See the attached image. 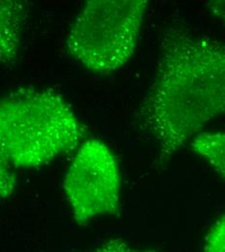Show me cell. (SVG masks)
Returning <instances> with one entry per match:
<instances>
[{"label":"cell","instance_id":"obj_1","mask_svg":"<svg viewBox=\"0 0 225 252\" xmlns=\"http://www.w3.org/2000/svg\"><path fill=\"white\" fill-rule=\"evenodd\" d=\"M225 114V43L170 28L154 83L136 114L157 147L156 168L165 169L193 135Z\"/></svg>","mask_w":225,"mask_h":252},{"label":"cell","instance_id":"obj_2","mask_svg":"<svg viewBox=\"0 0 225 252\" xmlns=\"http://www.w3.org/2000/svg\"><path fill=\"white\" fill-rule=\"evenodd\" d=\"M87 128L62 95L20 89L0 103V155L15 168H34L75 149Z\"/></svg>","mask_w":225,"mask_h":252},{"label":"cell","instance_id":"obj_3","mask_svg":"<svg viewBox=\"0 0 225 252\" xmlns=\"http://www.w3.org/2000/svg\"><path fill=\"white\" fill-rule=\"evenodd\" d=\"M147 0H90L66 39L69 55L93 73L107 75L129 62L136 48Z\"/></svg>","mask_w":225,"mask_h":252},{"label":"cell","instance_id":"obj_4","mask_svg":"<svg viewBox=\"0 0 225 252\" xmlns=\"http://www.w3.org/2000/svg\"><path fill=\"white\" fill-rule=\"evenodd\" d=\"M64 191L79 224L118 213L120 169L104 143L93 139L80 147L67 171Z\"/></svg>","mask_w":225,"mask_h":252},{"label":"cell","instance_id":"obj_5","mask_svg":"<svg viewBox=\"0 0 225 252\" xmlns=\"http://www.w3.org/2000/svg\"><path fill=\"white\" fill-rule=\"evenodd\" d=\"M0 17V58L2 64L9 65L18 57L27 5L23 1L1 0Z\"/></svg>","mask_w":225,"mask_h":252},{"label":"cell","instance_id":"obj_6","mask_svg":"<svg viewBox=\"0 0 225 252\" xmlns=\"http://www.w3.org/2000/svg\"><path fill=\"white\" fill-rule=\"evenodd\" d=\"M192 149L225 179V132L200 134L193 139Z\"/></svg>","mask_w":225,"mask_h":252},{"label":"cell","instance_id":"obj_7","mask_svg":"<svg viewBox=\"0 0 225 252\" xmlns=\"http://www.w3.org/2000/svg\"><path fill=\"white\" fill-rule=\"evenodd\" d=\"M204 252H225V215L210 229L206 237Z\"/></svg>","mask_w":225,"mask_h":252},{"label":"cell","instance_id":"obj_8","mask_svg":"<svg viewBox=\"0 0 225 252\" xmlns=\"http://www.w3.org/2000/svg\"><path fill=\"white\" fill-rule=\"evenodd\" d=\"M13 165L8 161V159L1 156V198L6 200L9 198L16 187V177L13 172Z\"/></svg>","mask_w":225,"mask_h":252},{"label":"cell","instance_id":"obj_9","mask_svg":"<svg viewBox=\"0 0 225 252\" xmlns=\"http://www.w3.org/2000/svg\"><path fill=\"white\" fill-rule=\"evenodd\" d=\"M91 252H157L154 251L135 250L122 240H112Z\"/></svg>","mask_w":225,"mask_h":252},{"label":"cell","instance_id":"obj_10","mask_svg":"<svg viewBox=\"0 0 225 252\" xmlns=\"http://www.w3.org/2000/svg\"><path fill=\"white\" fill-rule=\"evenodd\" d=\"M207 7L215 17L221 19L225 25V1H210Z\"/></svg>","mask_w":225,"mask_h":252}]
</instances>
